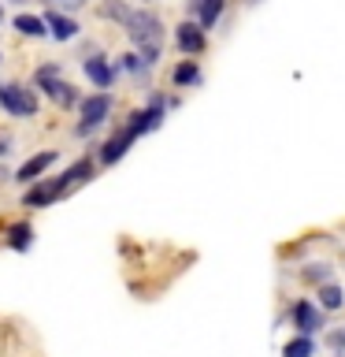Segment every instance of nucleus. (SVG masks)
Instances as JSON below:
<instances>
[{"instance_id": "nucleus-1", "label": "nucleus", "mask_w": 345, "mask_h": 357, "mask_svg": "<svg viewBox=\"0 0 345 357\" xmlns=\"http://www.w3.org/2000/svg\"><path fill=\"white\" fill-rule=\"evenodd\" d=\"M104 15H108V19H119L122 26L130 30V41L138 45V52H141V63H145V67L160 60L163 26H160V19H156L152 11H134V8H122L119 0H108V4H104Z\"/></svg>"}, {"instance_id": "nucleus-2", "label": "nucleus", "mask_w": 345, "mask_h": 357, "mask_svg": "<svg viewBox=\"0 0 345 357\" xmlns=\"http://www.w3.org/2000/svg\"><path fill=\"white\" fill-rule=\"evenodd\" d=\"M0 108H8V116L26 119L38 112V97H33V89H26V86L8 82V86H0Z\"/></svg>"}, {"instance_id": "nucleus-3", "label": "nucleus", "mask_w": 345, "mask_h": 357, "mask_svg": "<svg viewBox=\"0 0 345 357\" xmlns=\"http://www.w3.org/2000/svg\"><path fill=\"white\" fill-rule=\"evenodd\" d=\"M38 89H45V93H49L56 105H67V108L78 105L74 86H71V82H60V78H56V67H41V71H38Z\"/></svg>"}, {"instance_id": "nucleus-4", "label": "nucleus", "mask_w": 345, "mask_h": 357, "mask_svg": "<svg viewBox=\"0 0 345 357\" xmlns=\"http://www.w3.org/2000/svg\"><path fill=\"white\" fill-rule=\"evenodd\" d=\"M78 108H82V123H78V134H93L100 123L108 119L111 97H108V93H97V97H89V100H78Z\"/></svg>"}, {"instance_id": "nucleus-5", "label": "nucleus", "mask_w": 345, "mask_h": 357, "mask_svg": "<svg viewBox=\"0 0 345 357\" xmlns=\"http://www.w3.org/2000/svg\"><path fill=\"white\" fill-rule=\"evenodd\" d=\"M160 119H163V100L152 97L149 108H145V112H134V116H130V127H127V130L138 138V134H149L152 127H160Z\"/></svg>"}, {"instance_id": "nucleus-6", "label": "nucleus", "mask_w": 345, "mask_h": 357, "mask_svg": "<svg viewBox=\"0 0 345 357\" xmlns=\"http://www.w3.org/2000/svg\"><path fill=\"white\" fill-rule=\"evenodd\" d=\"M56 156H60L56 149H45V153H38V156H30V160L15 172V178H19V183H38L45 167H52V164H56Z\"/></svg>"}, {"instance_id": "nucleus-7", "label": "nucleus", "mask_w": 345, "mask_h": 357, "mask_svg": "<svg viewBox=\"0 0 345 357\" xmlns=\"http://www.w3.org/2000/svg\"><path fill=\"white\" fill-rule=\"evenodd\" d=\"M175 41H178V49L189 52V56L204 52V30H200L197 22H182V26L175 30Z\"/></svg>"}, {"instance_id": "nucleus-8", "label": "nucleus", "mask_w": 345, "mask_h": 357, "mask_svg": "<svg viewBox=\"0 0 345 357\" xmlns=\"http://www.w3.org/2000/svg\"><path fill=\"white\" fill-rule=\"evenodd\" d=\"M60 194H63L60 178H49V183H38L33 190H26V197H22V201H26L30 208H45V205H52Z\"/></svg>"}, {"instance_id": "nucleus-9", "label": "nucleus", "mask_w": 345, "mask_h": 357, "mask_svg": "<svg viewBox=\"0 0 345 357\" xmlns=\"http://www.w3.org/2000/svg\"><path fill=\"white\" fill-rule=\"evenodd\" d=\"M294 324L300 328V335H316L323 328V317H319V309L312 305V301H297L294 305Z\"/></svg>"}, {"instance_id": "nucleus-10", "label": "nucleus", "mask_w": 345, "mask_h": 357, "mask_svg": "<svg viewBox=\"0 0 345 357\" xmlns=\"http://www.w3.org/2000/svg\"><path fill=\"white\" fill-rule=\"evenodd\" d=\"M86 75H89V82H93L97 89H111V82H115V67H111L108 60H100V56L86 60Z\"/></svg>"}, {"instance_id": "nucleus-11", "label": "nucleus", "mask_w": 345, "mask_h": 357, "mask_svg": "<svg viewBox=\"0 0 345 357\" xmlns=\"http://www.w3.org/2000/svg\"><path fill=\"white\" fill-rule=\"evenodd\" d=\"M130 145H134V134H130V130H119L115 138H108V142H104V149H100V160H104V164H115V160H122Z\"/></svg>"}, {"instance_id": "nucleus-12", "label": "nucleus", "mask_w": 345, "mask_h": 357, "mask_svg": "<svg viewBox=\"0 0 345 357\" xmlns=\"http://www.w3.org/2000/svg\"><path fill=\"white\" fill-rule=\"evenodd\" d=\"M45 30H49L56 41H71L74 33H78V22L67 19V15H56V11H49V15H45Z\"/></svg>"}, {"instance_id": "nucleus-13", "label": "nucleus", "mask_w": 345, "mask_h": 357, "mask_svg": "<svg viewBox=\"0 0 345 357\" xmlns=\"http://www.w3.org/2000/svg\"><path fill=\"white\" fill-rule=\"evenodd\" d=\"M193 8H197V15H200V22H197V26H200V30H211V26L219 22L223 8H227V0H197Z\"/></svg>"}, {"instance_id": "nucleus-14", "label": "nucleus", "mask_w": 345, "mask_h": 357, "mask_svg": "<svg viewBox=\"0 0 345 357\" xmlns=\"http://www.w3.org/2000/svg\"><path fill=\"white\" fill-rule=\"evenodd\" d=\"M89 175H93V160H78V164H71V167H67V172L60 175V186H63V194H67L71 186L86 183Z\"/></svg>"}, {"instance_id": "nucleus-15", "label": "nucleus", "mask_w": 345, "mask_h": 357, "mask_svg": "<svg viewBox=\"0 0 345 357\" xmlns=\"http://www.w3.org/2000/svg\"><path fill=\"white\" fill-rule=\"evenodd\" d=\"M30 242H33V227H30V223H11V227H8V245L15 253H26Z\"/></svg>"}, {"instance_id": "nucleus-16", "label": "nucleus", "mask_w": 345, "mask_h": 357, "mask_svg": "<svg viewBox=\"0 0 345 357\" xmlns=\"http://www.w3.org/2000/svg\"><path fill=\"white\" fill-rule=\"evenodd\" d=\"M316 354V342H312V335H297V339H289L282 346V357H312Z\"/></svg>"}, {"instance_id": "nucleus-17", "label": "nucleus", "mask_w": 345, "mask_h": 357, "mask_svg": "<svg viewBox=\"0 0 345 357\" xmlns=\"http://www.w3.org/2000/svg\"><path fill=\"white\" fill-rule=\"evenodd\" d=\"M15 30L19 33H26V38H45V19H38V15H15Z\"/></svg>"}, {"instance_id": "nucleus-18", "label": "nucleus", "mask_w": 345, "mask_h": 357, "mask_svg": "<svg viewBox=\"0 0 345 357\" xmlns=\"http://www.w3.org/2000/svg\"><path fill=\"white\" fill-rule=\"evenodd\" d=\"M319 301H323V309H342L345 305V294H342L338 283H323L319 287Z\"/></svg>"}, {"instance_id": "nucleus-19", "label": "nucleus", "mask_w": 345, "mask_h": 357, "mask_svg": "<svg viewBox=\"0 0 345 357\" xmlns=\"http://www.w3.org/2000/svg\"><path fill=\"white\" fill-rule=\"evenodd\" d=\"M300 275H305V283H319V287H323V283H330L334 268H330V264H308Z\"/></svg>"}, {"instance_id": "nucleus-20", "label": "nucleus", "mask_w": 345, "mask_h": 357, "mask_svg": "<svg viewBox=\"0 0 345 357\" xmlns=\"http://www.w3.org/2000/svg\"><path fill=\"white\" fill-rule=\"evenodd\" d=\"M193 82H200L197 63H178L175 67V86H193Z\"/></svg>"}, {"instance_id": "nucleus-21", "label": "nucleus", "mask_w": 345, "mask_h": 357, "mask_svg": "<svg viewBox=\"0 0 345 357\" xmlns=\"http://www.w3.org/2000/svg\"><path fill=\"white\" fill-rule=\"evenodd\" d=\"M119 67H122V71H130V75H138L141 71V56H122V60H119Z\"/></svg>"}, {"instance_id": "nucleus-22", "label": "nucleus", "mask_w": 345, "mask_h": 357, "mask_svg": "<svg viewBox=\"0 0 345 357\" xmlns=\"http://www.w3.org/2000/svg\"><path fill=\"white\" fill-rule=\"evenodd\" d=\"M4 153H11V138H8L4 130H0V156H4Z\"/></svg>"}, {"instance_id": "nucleus-23", "label": "nucleus", "mask_w": 345, "mask_h": 357, "mask_svg": "<svg viewBox=\"0 0 345 357\" xmlns=\"http://www.w3.org/2000/svg\"><path fill=\"white\" fill-rule=\"evenodd\" d=\"M330 346H345V331H338V335H330Z\"/></svg>"}, {"instance_id": "nucleus-24", "label": "nucleus", "mask_w": 345, "mask_h": 357, "mask_svg": "<svg viewBox=\"0 0 345 357\" xmlns=\"http://www.w3.org/2000/svg\"><path fill=\"white\" fill-rule=\"evenodd\" d=\"M11 4H22V0H11Z\"/></svg>"}, {"instance_id": "nucleus-25", "label": "nucleus", "mask_w": 345, "mask_h": 357, "mask_svg": "<svg viewBox=\"0 0 345 357\" xmlns=\"http://www.w3.org/2000/svg\"><path fill=\"white\" fill-rule=\"evenodd\" d=\"M0 19H4V8H0Z\"/></svg>"}, {"instance_id": "nucleus-26", "label": "nucleus", "mask_w": 345, "mask_h": 357, "mask_svg": "<svg viewBox=\"0 0 345 357\" xmlns=\"http://www.w3.org/2000/svg\"><path fill=\"white\" fill-rule=\"evenodd\" d=\"M193 4H197V0H193Z\"/></svg>"}]
</instances>
